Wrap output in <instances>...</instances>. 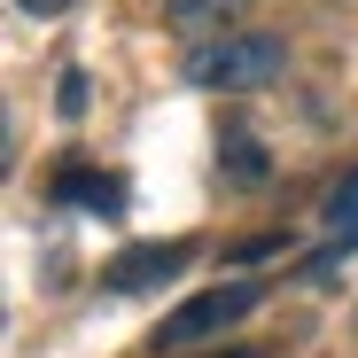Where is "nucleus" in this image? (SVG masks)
Instances as JSON below:
<instances>
[{
    "label": "nucleus",
    "instance_id": "423d86ee",
    "mask_svg": "<svg viewBox=\"0 0 358 358\" xmlns=\"http://www.w3.org/2000/svg\"><path fill=\"white\" fill-rule=\"evenodd\" d=\"M327 234H335V250H358V171L327 195Z\"/></svg>",
    "mask_w": 358,
    "mask_h": 358
},
{
    "label": "nucleus",
    "instance_id": "0eeeda50",
    "mask_svg": "<svg viewBox=\"0 0 358 358\" xmlns=\"http://www.w3.org/2000/svg\"><path fill=\"white\" fill-rule=\"evenodd\" d=\"M226 164H234V179H265V156L250 148V133H226Z\"/></svg>",
    "mask_w": 358,
    "mask_h": 358
},
{
    "label": "nucleus",
    "instance_id": "39448f33",
    "mask_svg": "<svg viewBox=\"0 0 358 358\" xmlns=\"http://www.w3.org/2000/svg\"><path fill=\"white\" fill-rule=\"evenodd\" d=\"M55 203H71V210H94V218H117V210H125V179H109V171H86V164H63V171H55Z\"/></svg>",
    "mask_w": 358,
    "mask_h": 358
},
{
    "label": "nucleus",
    "instance_id": "f03ea898",
    "mask_svg": "<svg viewBox=\"0 0 358 358\" xmlns=\"http://www.w3.org/2000/svg\"><path fill=\"white\" fill-rule=\"evenodd\" d=\"M257 280H218V288H203V296H187L164 327H156V350H195V343H210V335H226V327H242L250 312H257Z\"/></svg>",
    "mask_w": 358,
    "mask_h": 358
},
{
    "label": "nucleus",
    "instance_id": "6e6552de",
    "mask_svg": "<svg viewBox=\"0 0 358 358\" xmlns=\"http://www.w3.org/2000/svg\"><path fill=\"white\" fill-rule=\"evenodd\" d=\"M78 109H86V78L71 71V78H63V117H78Z\"/></svg>",
    "mask_w": 358,
    "mask_h": 358
},
{
    "label": "nucleus",
    "instance_id": "7ed1b4c3",
    "mask_svg": "<svg viewBox=\"0 0 358 358\" xmlns=\"http://www.w3.org/2000/svg\"><path fill=\"white\" fill-rule=\"evenodd\" d=\"M187 257H195V242H187V234H179V242H133L125 257H109V265H101V288H109V296H141V288L171 280Z\"/></svg>",
    "mask_w": 358,
    "mask_h": 358
},
{
    "label": "nucleus",
    "instance_id": "1a4fd4ad",
    "mask_svg": "<svg viewBox=\"0 0 358 358\" xmlns=\"http://www.w3.org/2000/svg\"><path fill=\"white\" fill-rule=\"evenodd\" d=\"M16 8H24V16H63L71 0H16Z\"/></svg>",
    "mask_w": 358,
    "mask_h": 358
},
{
    "label": "nucleus",
    "instance_id": "20e7f679",
    "mask_svg": "<svg viewBox=\"0 0 358 358\" xmlns=\"http://www.w3.org/2000/svg\"><path fill=\"white\" fill-rule=\"evenodd\" d=\"M250 16V0H164V24L179 31V39H226L234 24H242Z\"/></svg>",
    "mask_w": 358,
    "mask_h": 358
},
{
    "label": "nucleus",
    "instance_id": "f257e3e1",
    "mask_svg": "<svg viewBox=\"0 0 358 358\" xmlns=\"http://www.w3.org/2000/svg\"><path fill=\"white\" fill-rule=\"evenodd\" d=\"M288 71V39L273 31H226V39H203L187 47V63H179V78L187 86H210V94H257Z\"/></svg>",
    "mask_w": 358,
    "mask_h": 358
}]
</instances>
